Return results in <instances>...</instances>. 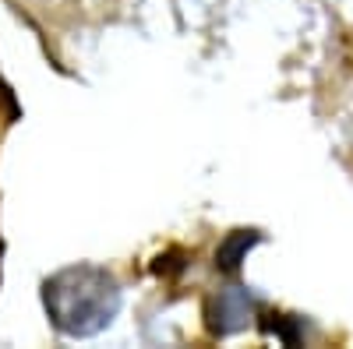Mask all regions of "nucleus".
Listing matches in <instances>:
<instances>
[{"instance_id":"1","label":"nucleus","mask_w":353,"mask_h":349,"mask_svg":"<svg viewBox=\"0 0 353 349\" xmlns=\"http://www.w3.org/2000/svg\"><path fill=\"white\" fill-rule=\"evenodd\" d=\"M43 307L61 335H99L121 314V282L103 265H68L43 282Z\"/></svg>"},{"instance_id":"3","label":"nucleus","mask_w":353,"mask_h":349,"mask_svg":"<svg viewBox=\"0 0 353 349\" xmlns=\"http://www.w3.org/2000/svg\"><path fill=\"white\" fill-rule=\"evenodd\" d=\"M261 244V233L258 229H233L230 237L216 247V268L219 272H237L241 268V261L248 257V251L251 247H258Z\"/></svg>"},{"instance_id":"2","label":"nucleus","mask_w":353,"mask_h":349,"mask_svg":"<svg viewBox=\"0 0 353 349\" xmlns=\"http://www.w3.org/2000/svg\"><path fill=\"white\" fill-rule=\"evenodd\" d=\"M254 317V297L244 286H226L212 297L209 304V328L212 335H233L248 328V321Z\"/></svg>"}]
</instances>
